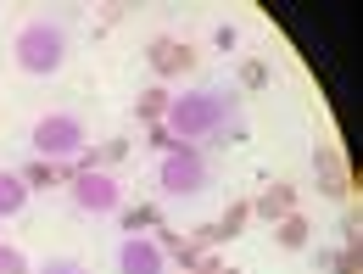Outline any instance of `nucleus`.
<instances>
[{"mask_svg":"<svg viewBox=\"0 0 363 274\" xmlns=\"http://www.w3.org/2000/svg\"><path fill=\"white\" fill-rule=\"evenodd\" d=\"M318 190H324V196H347L352 180H347V174H318Z\"/></svg>","mask_w":363,"mask_h":274,"instance_id":"20","label":"nucleus"},{"mask_svg":"<svg viewBox=\"0 0 363 274\" xmlns=\"http://www.w3.org/2000/svg\"><path fill=\"white\" fill-rule=\"evenodd\" d=\"M34 151H40V163H67V157H79L84 146H90V129H84V118L79 112H45L40 124H34Z\"/></svg>","mask_w":363,"mask_h":274,"instance_id":"4","label":"nucleus"},{"mask_svg":"<svg viewBox=\"0 0 363 274\" xmlns=\"http://www.w3.org/2000/svg\"><path fill=\"white\" fill-rule=\"evenodd\" d=\"M246 224H252V202H229L218 224H201V229H196V246H218V241H235V235H240Z\"/></svg>","mask_w":363,"mask_h":274,"instance_id":"8","label":"nucleus"},{"mask_svg":"<svg viewBox=\"0 0 363 274\" xmlns=\"http://www.w3.org/2000/svg\"><path fill=\"white\" fill-rule=\"evenodd\" d=\"M274 241L285 246V252H302L308 241H313V224H308V213H285L279 229H274Z\"/></svg>","mask_w":363,"mask_h":274,"instance_id":"10","label":"nucleus"},{"mask_svg":"<svg viewBox=\"0 0 363 274\" xmlns=\"http://www.w3.org/2000/svg\"><path fill=\"white\" fill-rule=\"evenodd\" d=\"M145 62H151L157 84H168L174 73H190V67H196V50L184 45V40H168V34H162V40H151V45H145Z\"/></svg>","mask_w":363,"mask_h":274,"instance_id":"7","label":"nucleus"},{"mask_svg":"<svg viewBox=\"0 0 363 274\" xmlns=\"http://www.w3.org/2000/svg\"><path fill=\"white\" fill-rule=\"evenodd\" d=\"M123 151H129V140H106V146H101V157H106V163H118Z\"/></svg>","mask_w":363,"mask_h":274,"instance_id":"24","label":"nucleus"},{"mask_svg":"<svg viewBox=\"0 0 363 274\" xmlns=\"http://www.w3.org/2000/svg\"><path fill=\"white\" fill-rule=\"evenodd\" d=\"M23 202H28L23 174H0V219H17V213H23Z\"/></svg>","mask_w":363,"mask_h":274,"instance_id":"12","label":"nucleus"},{"mask_svg":"<svg viewBox=\"0 0 363 274\" xmlns=\"http://www.w3.org/2000/svg\"><path fill=\"white\" fill-rule=\"evenodd\" d=\"M285 213H296V185H285V180H274L257 202H252V219H269V224H279Z\"/></svg>","mask_w":363,"mask_h":274,"instance_id":"9","label":"nucleus"},{"mask_svg":"<svg viewBox=\"0 0 363 274\" xmlns=\"http://www.w3.org/2000/svg\"><path fill=\"white\" fill-rule=\"evenodd\" d=\"M34 274H84V263H73V258H45Z\"/></svg>","mask_w":363,"mask_h":274,"instance_id":"19","label":"nucleus"},{"mask_svg":"<svg viewBox=\"0 0 363 274\" xmlns=\"http://www.w3.org/2000/svg\"><path fill=\"white\" fill-rule=\"evenodd\" d=\"M145 224H157V207H129V213H123V229H129V235L145 229Z\"/></svg>","mask_w":363,"mask_h":274,"instance_id":"18","label":"nucleus"},{"mask_svg":"<svg viewBox=\"0 0 363 274\" xmlns=\"http://www.w3.org/2000/svg\"><path fill=\"white\" fill-rule=\"evenodd\" d=\"M235 40H240V34H235L229 23H218V28H213V45H218V50H235Z\"/></svg>","mask_w":363,"mask_h":274,"instance_id":"23","label":"nucleus"},{"mask_svg":"<svg viewBox=\"0 0 363 274\" xmlns=\"http://www.w3.org/2000/svg\"><path fill=\"white\" fill-rule=\"evenodd\" d=\"M324 269H330V274H358V252H347V246H341V252H330V258H324Z\"/></svg>","mask_w":363,"mask_h":274,"instance_id":"16","label":"nucleus"},{"mask_svg":"<svg viewBox=\"0 0 363 274\" xmlns=\"http://www.w3.org/2000/svg\"><path fill=\"white\" fill-rule=\"evenodd\" d=\"M341 246H347V252H358V213H347V219H341Z\"/></svg>","mask_w":363,"mask_h":274,"instance_id":"21","label":"nucleus"},{"mask_svg":"<svg viewBox=\"0 0 363 274\" xmlns=\"http://www.w3.org/2000/svg\"><path fill=\"white\" fill-rule=\"evenodd\" d=\"M168 101H174L168 84H151V90L135 101V118H140V124H162V118H168Z\"/></svg>","mask_w":363,"mask_h":274,"instance_id":"11","label":"nucleus"},{"mask_svg":"<svg viewBox=\"0 0 363 274\" xmlns=\"http://www.w3.org/2000/svg\"><path fill=\"white\" fill-rule=\"evenodd\" d=\"M118 274H168V258L151 235H123L118 241Z\"/></svg>","mask_w":363,"mask_h":274,"instance_id":"6","label":"nucleus"},{"mask_svg":"<svg viewBox=\"0 0 363 274\" xmlns=\"http://www.w3.org/2000/svg\"><path fill=\"white\" fill-rule=\"evenodd\" d=\"M263 84H269V62H263V56L240 62V90H263Z\"/></svg>","mask_w":363,"mask_h":274,"instance_id":"14","label":"nucleus"},{"mask_svg":"<svg viewBox=\"0 0 363 274\" xmlns=\"http://www.w3.org/2000/svg\"><path fill=\"white\" fill-rule=\"evenodd\" d=\"M207 185H213V163L201 157V146H179V151H168L162 168H157V190H162L168 202H196Z\"/></svg>","mask_w":363,"mask_h":274,"instance_id":"3","label":"nucleus"},{"mask_svg":"<svg viewBox=\"0 0 363 274\" xmlns=\"http://www.w3.org/2000/svg\"><path fill=\"white\" fill-rule=\"evenodd\" d=\"M313 168L318 174H347V157L335 146H313Z\"/></svg>","mask_w":363,"mask_h":274,"instance_id":"15","label":"nucleus"},{"mask_svg":"<svg viewBox=\"0 0 363 274\" xmlns=\"http://www.w3.org/2000/svg\"><path fill=\"white\" fill-rule=\"evenodd\" d=\"M17 174H23L28 190H45V185H56V163H40V157H34V163H28V168H17Z\"/></svg>","mask_w":363,"mask_h":274,"instance_id":"13","label":"nucleus"},{"mask_svg":"<svg viewBox=\"0 0 363 274\" xmlns=\"http://www.w3.org/2000/svg\"><path fill=\"white\" fill-rule=\"evenodd\" d=\"M67 196L79 213H118L123 207V185L112 180L106 168H90V174H73L67 180Z\"/></svg>","mask_w":363,"mask_h":274,"instance_id":"5","label":"nucleus"},{"mask_svg":"<svg viewBox=\"0 0 363 274\" xmlns=\"http://www.w3.org/2000/svg\"><path fill=\"white\" fill-rule=\"evenodd\" d=\"M0 274H34V269H28V258L17 246H0Z\"/></svg>","mask_w":363,"mask_h":274,"instance_id":"17","label":"nucleus"},{"mask_svg":"<svg viewBox=\"0 0 363 274\" xmlns=\"http://www.w3.org/2000/svg\"><path fill=\"white\" fill-rule=\"evenodd\" d=\"M224 124H235V95L224 90H184L168 101V118H162V129L179 146H201V140L224 135Z\"/></svg>","mask_w":363,"mask_h":274,"instance_id":"1","label":"nucleus"},{"mask_svg":"<svg viewBox=\"0 0 363 274\" xmlns=\"http://www.w3.org/2000/svg\"><path fill=\"white\" fill-rule=\"evenodd\" d=\"M151 146H157V151H162V157H168V151H179V140L168 135V129H162V124H151Z\"/></svg>","mask_w":363,"mask_h":274,"instance_id":"22","label":"nucleus"},{"mask_svg":"<svg viewBox=\"0 0 363 274\" xmlns=\"http://www.w3.org/2000/svg\"><path fill=\"white\" fill-rule=\"evenodd\" d=\"M11 56H17V67H23V73L50 79V73H62V62H67V28H62V23H45V17H34V23H23V28H17Z\"/></svg>","mask_w":363,"mask_h":274,"instance_id":"2","label":"nucleus"}]
</instances>
